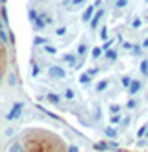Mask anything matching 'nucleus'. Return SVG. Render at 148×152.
I'll list each match as a JSON object with an SVG mask.
<instances>
[{"mask_svg": "<svg viewBox=\"0 0 148 152\" xmlns=\"http://www.w3.org/2000/svg\"><path fill=\"white\" fill-rule=\"evenodd\" d=\"M6 152H72L57 132L44 126H28L15 135Z\"/></svg>", "mask_w": 148, "mask_h": 152, "instance_id": "nucleus-1", "label": "nucleus"}, {"mask_svg": "<svg viewBox=\"0 0 148 152\" xmlns=\"http://www.w3.org/2000/svg\"><path fill=\"white\" fill-rule=\"evenodd\" d=\"M6 69H7V54H6V41L4 35L0 32V86H2V80L6 76Z\"/></svg>", "mask_w": 148, "mask_h": 152, "instance_id": "nucleus-2", "label": "nucleus"}]
</instances>
